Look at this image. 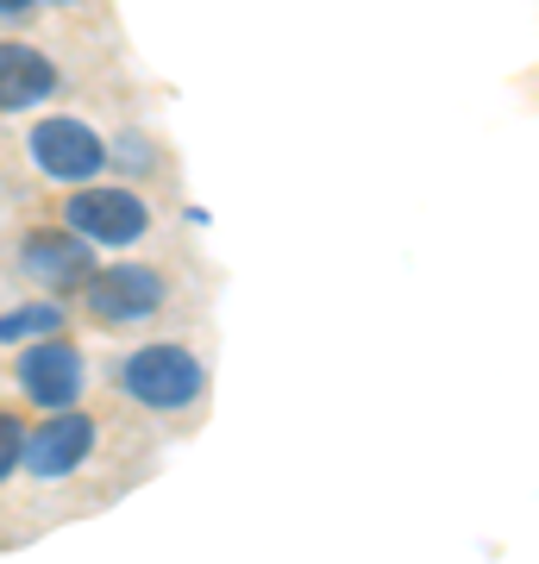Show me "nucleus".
<instances>
[{"label": "nucleus", "mask_w": 539, "mask_h": 564, "mask_svg": "<svg viewBox=\"0 0 539 564\" xmlns=\"http://www.w3.org/2000/svg\"><path fill=\"white\" fill-rule=\"evenodd\" d=\"M20 452H25V421L13 414V408H0V484H13Z\"/></svg>", "instance_id": "9d476101"}, {"label": "nucleus", "mask_w": 539, "mask_h": 564, "mask_svg": "<svg viewBox=\"0 0 539 564\" xmlns=\"http://www.w3.org/2000/svg\"><path fill=\"white\" fill-rule=\"evenodd\" d=\"M57 220L95 251H126V245H139L151 232V202L139 188H120V182L100 176V182H82V188H63Z\"/></svg>", "instance_id": "7ed1b4c3"}, {"label": "nucleus", "mask_w": 539, "mask_h": 564, "mask_svg": "<svg viewBox=\"0 0 539 564\" xmlns=\"http://www.w3.org/2000/svg\"><path fill=\"white\" fill-rule=\"evenodd\" d=\"M44 333H63V302H25L13 314H0V345H25Z\"/></svg>", "instance_id": "1a4fd4ad"}, {"label": "nucleus", "mask_w": 539, "mask_h": 564, "mask_svg": "<svg viewBox=\"0 0 539 564\" xmlns=\"http://www.w3.org/2000/svg\"><path fill=\"white\" fill-rule=\"evenodd\" d=\"M13 383L32 408H76L82 389H88V358L63 333H44V339H25L13 351Z\"/></svg>", "instance_id": "39448f33"}, {"label": "nucleus", "mask_w": 539, "mask_h": 564, "mask_svg": "<svg viewBox=\"0 0 539 564\" xmlns=\"http://www.w3.org/2000/svg\"><path fill=\"white\" fill-rule=\"evenodd\" d=\"M88 326L100 333H132V326L158 321V307L170 302V276L158 263H139V258H120V263H95V276L76 289Z\"/></svg>", "instance_id": "f03ea898"}, {"label": "nucleus", "mask_w": 539, "mask_h": 564, "mask_svg": "<svg viewBox=\"0 0 539 564\" xmlns=\"http://www.w3.org/2000/svg\"><path fill=\"white\" fill-rule=\"evenodd\" d=\"M63 88L57 57H44L39 44L25 39H0V113H25V107L51 101Z\"/></svg>", "instance_id": "6e6552de"}, {"label": "nucleus", "mask_w": 539, "mask_h": 564, "mask_svg": "<svg viewBox=\"0 0 539 564\" xmlns=\"http://www.w3.org/2000/svg\"><path fill=\"white\" fill-rule=\"evenodd\" d=\"M114 383H120L126 402L151 408V414H182V408H195L207 395V364H201L195 345L151 339L114 364Z\"/></svg>", "instance_id": "f257e3e1"}, {"label": "nucleus", "mask_w": 539, "mask_h": 564, "mask_svg": "<svg viewBox=\"0 0 539 564\" xmlns=\"http://www.w3.org/2000/svg\"><path fill=\"white\" fill-rule=\"evenodd\" d=\"M39 20V0H0V32H20Z\"/></svg>", "instance_id": "9b49d317"}, {"label": "nucleus", "mask_w": 539, "mask_h": 564, "mask_svg": "<svg viewBox=\"0 0 539 564\" xmlns=\"http://www.w3.org/2000/svg\"><path fill=\"white\" fill-rule=\"evenodd\" d=\"M25 158L51 188H82V182L107 176V139L82 113H44L25 132Z\"/></svg>", "instance_id": "20e7f679"}, {"label": "nucleus", "mask_w": 539, "mask_h": 564, "mask_svg": "<svg viewBox=\"0 0 539 564\" xmlns=\"http://www.w3.org/2000/svg\"><path fill=\"white\" fill-rule=\"evenodd\" d=\"M95 440L100 426L88 408H51V421L25 426V452H20V470H32L39 484H57V477H76L82 464L95 458Z\"/></svg>", "instance_id": "0eeeda50"}, {"label": "nucleus", "mask_w": 539, "mask_h": 564, "mask_svg": "<svg viewBox=\"0 0 539 564\" xmlns=\"http://www.w3.org/2000/svg\"><path fill=\"white\" fill-rule=\"evenodd\" d=\"M39 7H57V13H63V7H82V0H39Z\"/></svg>", "instance_id": "f8f14e48"}, {"label": "nucleus", "mask_w": 539, "mask_h": 564, "mask_svg": "<svg viewBox=\"0 0 539 564\" xmlns=\"http://www.w3.org/2000/svg\"><path fill=\"white\" fill-rule=\"evenodd\" d=\"M13 270L63 302V295H76L82 282L95 276V245L76 239L69 226H25L20 245H13Z\"/></svg>", "instance_id": "423d86ee"}]
</instances>
